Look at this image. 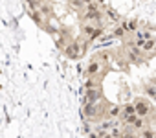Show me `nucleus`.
Masks as SVG:
<instances>
[{
	"label": "nucleus",
	"mask_w": 156,
	"mask_h": 138,
	"mask_svg": "<svg viewBox=\"0 0 156 138\" xmlns=\"http://www.w3.org/2000/svg\"><path fill=\"white\" fill-rule=\"evenodd\" d=\"M140 138H156V133H154V129L145 127V129L140 131Z\"/></svg>",
	"instance_id": "nucleus-14"
},
{
	"label": "nucleus",
	"mask_w": 156,
	"mask_h": 138,
	"mask_svg": "<svg viewBox=\"0 0 156 138\" xmlns=\"http://www.w3.org/2000/svg\"><path fill=\"white\" fill-rule=\"evenodd\" d=\"M134 114H136V107H134V103H129V101H127V103L123 105V111H121V116H119V120L123 122L125 118H129V116H134Z\"/></svg>",
	"instance_id": "nucleus-6"
},
{
	"label": "nucleus",
	"mask_w": 156,
	"mask_h": 138,
	"mask_svg": "<svg viewBox=\"0 0 156 138\" xmlns=\"http://www.w3.org/2000/svg\"><path fill=\"white\" fill-rule=\"evenodd\" d=\"M121 138H140L138 134H136V131L130 127V125H125L123 129H121V134H119Z\"/></svg>",
	"instance_id": "nucleus-10"
},
{
	"label": "nucleus",
	"mask_w": 156,
	"mask_h": 138,
	"mask_svg": "<svg viewBox=\"0 0 156 138\" xmlns=\"http://www.w3.org/2000/svg\"><path fill=\"white\" fill-rule=\"evenodd\" d=\"M107 15H108L110 19H116V20H121V19H119V15H118L116 11H112V9H107Z\"/></svg>",
	"instance_id": "nucleus-19"
},
{
	"label": "nucleus",
	"mask_w": 156,
	"mask_h": 138,
	"mask_svg": "<svg viewBox=\"0 0 156 138\" xmlns=\"http://www.w3.org/2000/svg\"><path fill=\"white\" fill-rule=\"evenodd\" d=\"M90 89H101V79L98 78H88L85 81V90H90Z\"/></svg>",
	"instance_id": "nucleus-9"
},
{
	"label": "nucleus",
	"mask_w": 156,
	"mask_h": 138,
	"mask_svg": "<svg viewBox=\"0 0 156 138\" xmlns=\"http://www.w3.org/2000/svg\"><path fill=\"white\" fill-rule=\"evenodd\" d=\"M134 107H136V114L140 116V118H145V120H149L152 114H154V107H152V103L147 100V98H138L136 101H134Z\"/></svg>",
	"instance_id": "nucleus-2"
},
{
	"label": "nucleus",
	"mask_w": 156,
	"mask_h": 138,
	"mask_svg": "<svg viewBox=\"0 0 156 138\" xmlns=\"http://www.w3.org/2000/svg\"><path fill=\"white\" fill-rule=\"evenodd\" d=\"M108 55H110V53H108L107 50H103V52H99V53L96 55V59H99L101 63H107V59H108Z\"/></svg>",
	"instance_id": "nucleus-17"
},
{
	"label": "nucleus",
	"mask_w": 156,
	"mask_h": 138,
	"mask_svg": "<svg viewBox=\"0 0 156 138\" xmlns=\"http://www.w3.org/2000/svg\"><path fill=\"white\" fill-rule=\"evenodd\" d=\"M105 64H107V63H101L99 59H92V61L88 63V66H87V76H88V78H98V79H99V74L103 76V74L108 70Z\"/></svg>",
	"instance_id": "nucleus-3"
},
{
	"label": "nucleus",
	"mask_w": 156,
	"mask_h": 138,
	"mask_svg": "<svg viewBox=\"0 0 156 138\" xmlns=\"http://www.w3.org/2000/svg\"><path fill=\"white\" fill-rule=\"evenodd\" d=\"M103 28H96V31L92 33V37H88V41L90 42H94V41H98V39H103Z\"/></svg>",
	"instance_id": "nucleus-16"
},
{
	"label": "nucleus",
	"mask_w": 156,
	"mask_h": 138,
	"mask_svg": "<svg viewBox=\"0 0 156 138\" xmlns=\"http://www.w3.org/2000/svg\"><path fill=\"white\" fill-rule=\"evenodd\" d=\"M101 89H90V90H85V98H83V103H96V101H101Z\"/></svg>",
	"instance_id": "nucleus-4"
},
{
	"label": "nucleus",
	"mask_w": 156,
	"mask_h": 138,
	"mask_svg": "<svg viewBox=\"0 0 156 138\" xmlns=\"http://www.w3.org/2000/svg\"><path fill=\"white\" fill-rule=\"evenodd\" d=\"M41 2H44V0H41Z\"/></svg>",
	"instance_id": "nucleus-20"
},
{
	"label": "nucleus",
	"mask_w": 156,
	"mask_h": 138,
	"mask_svg": "<svg viewBox=\"0 0 156 138\" xmlns=\"http://www.w3.org/2000/svg\"><path fill=\"white\" fill-rule=\"evenodd\" d=\"M121 111H123V105H110V107H108V111H107V118L116 120V118H119V116H121Z\"/></svg>",
	"instance_id": "nucleus-7"
},
{
	"label": "nucleus",
	"mask_w": 156,
	"mask_h": 138,
	"mask_svg": "<svg viewBox=\"0 0 156 138\" xmlns=\"http://www.w3.org/2000/svg\"><path fill=\"white\" fill-rule=\"evenodd\" d=\"M127 57H129L130 63H140V61L143 59V50L134 44V46H130V48L127 50Z\"/></svg>",
	"instance_id": "nucleus-5"
},
{
	"label": "nucleus",
	"mask_w": 156,
	"mask_h": 138,
	"mask_svg": "<svg viewBox=\"0 0 156 138\" xmlns=\"http://www.w3.org/2000/svg\"><path fill=\"white\" fill-rule=\"evenodd\" d=\"M39 11H41L46 19H51V17H53V9H51V6H50V4H44V2H42V4H41V8H39Z\"/></svg>",
	"instance_id": "nucleus-12"
},
{
	"label": "nucleus",
	"mask_w": 156,
	"mask_h": 138,
	"mask_svg": "<svg viewBox=\"0 0 156 138\" xmlns=\"http://www.w3.org/2000/svg\"><path fill=\"white\" fill-rule=\"evenodd\" d=\"M68 4H70V6H72L73 9H81V8L85 6V4L81 2V0H70V2H68Z\"/></svg>",
	"instance_id": "nucleus-18"
},
{
	"label": "nucleus",
	"mask_w": 156,
	"mask_h": 138,
	"mask_svg": "<svg viewBox=\"0 0 156 138\" xmlns=\"http://www.w3.org/2000/svg\"><path fill=\"white\" fill-rule=\"evenodd\" d=\"M121 26L127 30V33H132V31H138V26H140V22L138 20H121Z\"/></svg>",
	"instance_id": "nucleus-8"
},
{
	"label": "nucleus",
	"mask_w": 156,
	"mask_h": 138,
	"mask_svg": "<svg viewBox=\"0 0 156 138\" xmlns=\"http://www.w3.org/2000/svg\"><path fill=\"white\" fill-rule=\"evenodd\" d=\"M127 35V30L119 24V26H116V28H112V33H110V37H114V39H121V37H125Z\"/></svg>",
	"instance_id": "nucleus-11"
},
{
	"label": "nucleus",
	"mask_w": 156,
	"mask_h": 138,
	"mask_svg": "<svg viewBox=\"0 0 156 138\" xmlns=\"http://www.w3.org/2000/svg\"><path fill=\"white\" fill-rule=\"evenodd\" d=\"M141 50H143V52H152V50H156V37H152V39H149V41H145V42H143V46H141Z\"/></svg>",
	"instance_id": "nucleus-13"
},
{
	"label": "nucleus",
	"mask_w": 156,
	"mask_h": 138,
	"mask_svg": "<svg viewBox=\"0 0 156 138\" xmlns=\"http://www.w3.org/2000/svg\"><path fill=\"white\" fill-rule=\"evenodd\" d=\"M96 24H83V33L87 35V37H92V33L96 31Z\"/></svg>",
	"instance_id": "nucleus-15"
},
{
	"label": "nucleus",
	"mask_w": 156,
	"mask_h": 138,
	"mask_svg": "<svg viewBox=\"0 0 156 138\" xmlns=\"http://www.w3.org/2000/svg\"><path fill=\"white\" fill-rule=\"evenodd\" d=\"M110 105H107L105 101H96V103H87L83 107V116L87 120H101L103 116H107V111H108Z\"/></svg>",
	"instance_id": "nucleus-1"
}]
</instances>
